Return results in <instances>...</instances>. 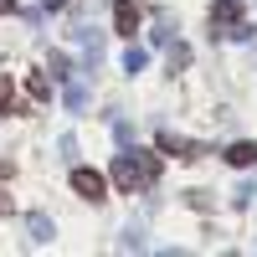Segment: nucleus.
I'll return each mask as SVG.
<instances>
[{
	"mask_svg": "<svg viewBox=\"0 0 257 257\" xmlns=\"http://www.w3.org/2000/svg\"><path fill=\"white\" fill-rule=\"evenodd\" d=\"M72 190L88 201H103V190H108V180L98 175V170H72Z\"/></svg>",
	"mask_w": 257,
	"mask_h": 257,
	"instance_id": "1",
	"label": "nucleus"
},
{
	"mask_svg": "<svg viewBox=\"0 0 257 257\" xmlns=\"http://www.w3.org/2000/svg\"><path fill=\"white\" fill-rule=\"evenodd\" d=\"M113 26H118V36L139 31V6H134V0H118V6H113Z\"/></svg>",
	"mask_w": 257,
	"mask_h": 257,
	"instance_id": "2",
	"label": "nucleus"
},
{
	"mask_svg": "<svg viewBox=\"0 0 257 257\" xmlns=\"http://www.w3.org/2000/svg\"><path fill=\"white\" fill-rule=\"evenodd\" d=\"M226 160H231V165H252V160H257V144H231Z\"/></svg>",
	"mask_w": 257,
	"mask_h": 257,
	"instance_id": "3",
	"label": "nucleus"
},
{
	"mask_svg": "<svg viewBox=\"0 0 257 257\" xmlns=\"http://www.w3.org/2000/svg\"><path fill=\"white\" fill-rule=\"evenodd\" d=\"M0 108L11 113V82H6V77H0Z\"/></svg>",
	"mask_w": 257,
	"mask_h": 257,
	"instance_id": "4",
	"label": "nucleus"
},
{
	"mask_svg": "<svg viewBox=\"0 0 257 257\" xmlns=\"http://www.w3.org/2000/svg\"><path fill=\"white\" fill-rule=\"evenodd\" d=\"M6 11H16V0H0V16H6Z\"/></svg>",
	"mask_w": 257,
	"mask_h": 257,
	"instance_id": "5",
	"label": "nucleus"
},
{
	"mask_svg": "<svg viewBox=\"0 0 257 257\" xmlns=\"http://www.w3.org/2000/svg\"><path fill=\"white\" fill-rule=\"evenodd\" d=\"M47 6H62V0H47Z\"/></svg>",
	"mask_w": 257,
	"mask_h": 257,
	"instance_id": "6",
	"label": "nucleus"
}]
</instances>
